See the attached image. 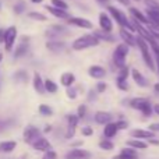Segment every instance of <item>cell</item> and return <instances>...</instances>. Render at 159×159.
<instances>
[{
	"instance_id": "1",
	"label": "cell",
	"mask_w": 159,
	"mask_h": 159,
	"mask_svg": "<svg viewBox=\"0 0 159 159\" xmlns=\"http://www.w3.org/2000/svg\"><path fill=\"white\" fill-rule=\"evenodd\" d=\"M101 43L98 36H95L93 34H89V35H84V36H80L77 38L74 42H73V49L74 50H84L88 49V48H92V46H98Z\"/></svg>"
},
{
	"instance_id": "2",
	"label": "cell",
	"mask_w": 159,
	"mask_h": 159,
	"mask_svg": "<svg viewBox=\"0 0 159 159\" xmlns=\"http://www.w3.org/2000/svg\"><path fill=\"white\" fill-rule=\"evenodd\" d=\"M107 10H109V13L112 14V17L115 18V21H117V24L120 25L121 28H126V30L130 31V32H134V31H135L134 25L129 21V18H127L126 14H124L121 10L116 8L115 6H109V7H107Z\"/></svg>"
},
{
	"instance_id": "3",
	"label": "cell",
	"mask_w": 159,
	"mask_h": 159,
	"mask_svg": "<svg viewBox=\"0 0 159 159\" xmlns=\"http://www.w3.org/2000/svg\"><path fill=\"white\" fill-rule=\"evenodd\" d=\"M137 46L140 48L141 55H143V59H144V61H145V64L148 66V69L151 70V71H155V63H154V59H152L151 52H149L148 43H147L145 39H144L143 36H140V35L137 36Z\"/></svg>"
},
{
	"instance_id": "4",
	"label": "cell",
	"mask_w": 159,
	"mask_h": 159,
	"mask_svg": "<svg viewBox=\"0 0 159 159\" xmlns=\"http://www.w3.org/2000/svg\"><path fill=\"white\" fill-rule=\"evenodd\" d=\"M127 55H129V45L127 43L117 45L115 52H113V63H115L119 69H123V67L126 66Z\"/></svg>"
},
{
	"instance_id": "5",
	"label": "cell",
	"mask_w": 159,
	"mask_h": 159,
	"mask_svg": "<svg viewBox=\"0 0 159 159\" xmlns=\"http://www.w3.org/2000/svg\"><path fill=\"white\" fill-rule=\"evenodd\" d=\"M41 138V130L35 126H28L27 129L24 130V141L30 145H32L36 140Z\"/></svg>"
},
{
	"instance_id": "6",
	"label": "cell",
	"mask_w": 159,
	"mask_h": 159,
	"mask_svg": "<svg viewBox=\"0 0 159 159\" xmlns=\"http://www.w3.org/2000/svg\"><path fill=\"white\" fill-rule=\"evenodd\" d=\"M16 38H17V27L11 25L6 30V39H4V49L7 52H10L14 46V42H16Z\"/></svg>"
},
{
	"instance_id": "7",
	"label": "cell",
	"mask_w": 159,
	"mask_h": 159,
	"mask_svg": "<svg viewBox=\"0 0 159 159\" xmlns=\"http://www.w3.org/2000/svg\"><path fill=\"white\" fill-rule=\"evenodd\" d=\"M69 24L71 25H75V27H80V28H84V30H92L93 28V24L87 18H82V17H70L69 18Z\"/></svg>"
},
{
	"instance_id": "8",
	"label": "cell",
	"mask_w": 159,
	"mask_h": 159,
	"mask_svg": "<svg viewBox=\"0 0 159 159\" xmlns=\"http://www.w3.org/2000/svg\"><path fill=\"white\" fill-rule=\"evenodd\" d=\"M99 25H101V30L105 32H112L113 31V22L112 18L109 17V14L106 13H101L99 14Z\"/></svg>"
},
{
	"instance_id": "9",
	"label": "cell",
	"mask_w": 159,
	"mask_h": 159,
	"mask_svg": "<svg viewBox=\"0 0 159 159\" xmlns=\"http://www.w3.org/2000/svg\"><path fill=\"white\" fill-rule=\"evenodd\" d=\"M92 155L91 152L88 151H84V149H80V148H75V149H71L66 154V159H89Z\"/></svg>"
},
{
	"instance_id": "10",
	"label": "cell",
	"mask_w": 159,
	"mask_h": 159,
	"mask_svg": "<svg viewBox=\"0 0 159 159\" xmlns=\"http://www.w3.org/2000/svg\"><path fill=\"white\" fill-rule=\"evenodd\" d=\"M113 159H138V154H137V151H135L134 148L127 147V148L121 149L120 154H119L116 158H113Z\"/></svg>"
},
{
	"instance_id": "11",
	"label": "cell",
	"mask_w": 159,
	"mask_h": 159,
	"mask_svg": "<svg viewBox=\"0 0 159 159\" xmlns=\"http://www.w3.org/2000/svg\"><path fill=\"white\" fill-rule=\"evenodd\" d=\"M32 147H34V149H35V151H39V152L50 151V143L46 140V138H43V137H41L39 140H36L35 143L32 144Z\"/></svg>"
},
{
	"instance_id": "12",
	"label": "cell",
	"mask_w": 159,
	"mask_h": 159,
	"mask_svg": "<svg viewBox=\"0 0 159 159\" xmlns=\"http://www.w3.org/2000/svg\"><path fill=\"white\" fill-rule=\"evenodd\" d=\"M120 36L124 41V43H127L129 46H135V45H137V38H134L133 32L127 31L126 28H121L120 30Z\"/></svg>"
},
{
	"instance_id": "13",
	"label": "cell",
	"mask_w": 159,
	"mask_h": 159,
	"mask_svg": "<svg viewBox=\"0 0 159 159\" xmlns=\"http://www.w3.org/2000/svg\"><path fill=\"white\" fill-rule=\"evenodd\" d=\"M88 74H89V77H92L95 80H102L106 75V70L101 66H91L88 69Z\"/></svg>"
},
{
	"instance_id": "14",
	"label": "cell",
	"mask_w": 159,
	"mask_h": 159,
	"mask_svg": "<svg viewBox=\"0 0 159 159\" xmlns=\"http://www.w3.org/2000/svg\"><path fill=\"white\" fill-rule=\"evenodd\" d=\"M131 135L134 138H137V140H140V138H148V140H151V138H155V133L154 131H151V130H143V129L133 130Z\"/></svg>"
},
{
	"instance_id": "15",
	"label": "cell",
	"mask_w": 159,
	"mask_h": 159,
	"mask_svg": "<svg viewBox=\"0 0 159 159\" xmlns=\"http://www.w3.org/2000/svg\"><path fill=\"white\" fill-rule=\"evenodd\" d=\"M130 13H131L133 18H134L135 21H138L140 24L149 25V20H148V17L144 16V14L141 13V11L138 10V8H135V7H130Z\"/></svg>"
},
{
	"instance_id": "16",
	"label": "cell",
	"mask_w": 159,
	"mask_h": 159,
	"mask_svg": "<svg viewBox=\"0 0 159 159\" xmlns=\"http://www.w3.org/2000/svg\"><path fill=\"white\" fill-rule=\"evenodd\" d=\"M112 120V115L109 112H103V110H99V112L95 113V121L98 124H105L106 126L107 123H110Z\"/></svg>"
},
{
	"instance_id": "17",
	"label": "cell",
	"mask_w": 159,
	"mask_h": 159,
	"mask_svg": "<svg viewBox=\"0 0 159 159\" xmlns=\"http://www.w3.org/2000/svg\"><path fill=\"white\" fill-rule=\"evenodd\" d=\"M147 17L149 20V25L159 27V8H147Z\"/></svg>"
},
{
	"instance_id": "18",
	"label": "cell",
	"mask_w": 159,
	"mask_h": 159,
	"mask_svg": "<svg viewBox=\"0 0 159 159\" xmlns=\"http://www.w3.org/2000/svg\"><path fill=\"white\" fill-rule=\"evenodd\" d=\"M46 8L48 11H49L52 16H55V17H57V18H64V20H69L70 17H69V14H67V11L66 10H61V8H57V7H53L52 4L50 6H46Z\"/></svg>"
},
{
	"instance_id": "19",
	"label": "cell",
	"mask_w": 159,
	"mask_h": 159,
	"mask_svg": "<svg viewBox=\"0 0 159 159\" xmlns=\"http://www.w3.org/2000/svg\"><path fill=\"white\" fill-rule=\"evenodd\" d=\"M131 77H133L134 82L138 85V87H147V85H148V81H147V78L144 77V75L141 74V73L138 71L137 69H133L131 70Z\"/></svg>"
},
{
	"instance_id": "20",
	"label": "cell",
	"mask_w": 159,
	"mask_h": 159,
	"mask_svg": "<svg viewBox=\"0 0 159 159\" xmlns=\"http://www.w3.org/2000/svg\"><path fill=\"white\" fill-rule=\"evenodd\" d=\"M147 105H149V101L145 98H134L130 101V106H131L133 109L140 110V112H143V109L147 106Z\"/></svg>"
},
{
	"instance_id": "21",
	"label": "cell",
	"mask_w": 159,
	"mask_h": 159,
	"mask_svg": "<svg viewBox=\"0 0 159 159\" xmlns=\"http://www.w3.org/2000/svg\"><path fill=\"white\" fill-rule=\"evenodd\" d=\"M32 85L35 88V91L38 93H43L45 91V81H42V77L39 75V73H34V81H32Z\"/></svg>"
},
{
	"instance_id": "22",
	"label": "cell",
	"mask_w": 159,
	"mask_h": 159,
	"mask_svg": "<svg viewBox=\"0 0 159 159\" xmlns=\"http://www.w3.org/2000/svg\"><path fill=\"white\" fill-rule=\"evenodd\" d=\"M117 124L116 123H107L106 126H105V129H103V134H105V137L107 138V140H110V138H113L116 135V133H117Z\"/></svg>"
},
{
	"instance_id": "23",
	"label": "cell",
	"mask_w": 159,
	"mask_h": 159,
	"mask_svg": "<svg viewBox=\"0 0 159 159\" xmlns=\"http://www.w3.org/2000/svg\"><path fill=\"white\" fill-rule=\"evenodd\" d=\"M74 81H75V75L73 74V73H70V71L63 73V74L60 75V82H61V85H64L66 88L71 87Z\"/></svg>"
},
{
	"instance_id": "24",
	"label": "cell",
	"mask_w": 159,
	"mask_h": 159,
	"mask_svg": "<svg viewBox=\"0 0 159 159\" xmlns=\"http://www.w3.org/2000/svg\"><path fill=\"white\" fill-rule=\"evenodd\" d=\"M17 147V143L16 141H3L0 143V152L2 154H10L16 149Z\"/></svg>"
},
{
	"instance_id": "25",
	"label": "cell",
	"mask_w": 159,
	"mask_h": 159,
	"mask_svg": "<svg viewBox=\"0 0 159 159\" xmlns=\"http://www.w3.org/2000/svg\"><path fill=\"white\" fill-rule=\"evenodd\" d=\"M127 145L130 147V148H134V149H147L148 148V144L145 143V141L143 140H129L127 141Z\"/></svg>"
},
{
	"instance_id": "26",
	"label": "cell",
	"mask_w": 159,
	"mask_h": 159,
	"mask_svg": "<svg viewBox=\"0 0 159 159\" xmlns=\"http://www.w3.org/2000/svg\"><path fill=\"white\" fill-rule=\"evenodd\" d=\"M46 48L49 50H52V52L59 53V52H61V50L64 49V43L63 42H59V41H49L46 43Z\"/></svg>"
},
{
	"instance_id": "27",
	"label": "cell",
	"mask_w": 159,
	"mask_h": 159,
	"mask_svg": "<svg viewBox=\"0 0 159 159\" xmlns=\"http://www.w3.org/2000/svg\"><path fill=\"white\" fill-rule=\"evenodd\" d=\"M28 48H30V46H28L27 42H24V43H20V46L16 49V53H14V57L18 59V57H21V56H24L25 53H27Z\"/></svg>"
},
{
	"instance_id": "28",
	"label": "cell",
	"mask_w": 159,
	"mask_h": 159,
	"mask_svg": "<svg viewBox=\"0 0 159 159\" xmlns=\"http://www.w3.org/2000/svg\"><path fill=\"white\" fill-rule=\"evenodd\" d=\"M93 35L98 36L99 41L102 39V41H110V42H115V38H113V36L110 35L109 32H105V31H102V30H101V31H96V32L93 34Z\"/></svg>"
},
{
	"instance_id": "29",
	"label": "cell",
	"mask_w": 159,
	"mask_h": 159,
	"mask_svg": "<svg viewBox=\"0 0 159 159\" xmlns=\"http://www.w3.org/2000/svg\"><path fill=\"white\" fill-rule=\"evenodd\" d=\"M45 89L50 93H56L57 92V84L55 81H52V80H46L45 81Z\"/></svg>"
},
{
	"instance_id": "30",
	"label": "cell",
	"mask_w": 159,
	"mask_h": 159,
	"mask_svg": "<svg viewBox=\"0 0 159 159\" xmlns=\"http://www.w3.org/2000/svg\"><path fill=\"white\" fill-rule=\"evenodd\" d=\"M99 148L103 149V151H112V149L115 148V144L106 138V140H102L101 143H99Z\"/></svg>"
},
{
	"instance_id": "31",
	"label": "cell",
	"mask_w": 159,
	"mask_h": 159,
	"mask_svg": "<svg viewBox=\"0 0 159 159\" xmlns=\"http://www.w3.org/2000/svg\"><path fill=\"white\" fill-rule=\"evenodd\" d=\"M39 113H41L42 116H52L53 115V109L49 106V105H39Z\"/></svg>"
},
{
	"instance_id": "32",
	"label": "cell",
	"mask_w": 159,
	"mask_h": 159,
	"mask_svg": "<svg viewBox=\"0 0 159 159\" xmlns=\"http://www.w3.org/2000/svg\"><path fill=\"white\" fill-rule=\"evenodd\" d=\"M129 73H130V69L127 66H124L123 69H120V71H119V75H117V80H116V81H127Z\"/></svg>"
},
{
	"instance_id": "33",
	"label": "cell",
	"mask_w": 159,
	"mask_h": 159,
	"mask_svg": "<svg viewBox=\"0 0 159 159\" xmlns=\"http://www.w3.org/2000/svg\"><path fill=\"white\" fill-rule=\"evenodd\" d=\"M28 17H30L31 20H36V21H48L46 16H43V14H41V13H36V11L28 13Z\"/></svg>"
},
{
	"instance_id": "34",
	"label": "cell",
	"mask_w": 159,
	"mask_h": 159,
	"mask_svg": "<svg viewBox=\"0 0 159 159\" xmlns=\"http://www.w3.org/2000/svg\"><path fill=\"white\" fill-rule=\"evenodd\" d=\"M52 6L53 7L61 8V10H67V8H69V4H67L64 0H52Z\"/></svg>"
},
{
	"instance_id": "35",
	"label": "cell",
	"mask_w": 159,
	"mask_h": 159,
	"mask_svg": "<svg viewBox=\"0 0 159 159\" xmlns=\"http://www.w3.org/2000/svg\"><path fill=\"white\" fill-rule=\"evenodd\" d=\"M78 120H80V117H78V116H75V115H69V116H67V121H69V126L70 127H77Z\"/></svg>"
},
{
	"instance_id": "36",
	"label": "cell",
	"mask_w": 159,
	"mask_h": 159,
	"mask_svg": "<svg viewBox=\"0 0 159 159\" xmlns=\"http://www.w3.org/2000/svg\"><path fill=\"white\" fill-rule=\"evenodd\" d=\"M25 10V3L24 2H18L16 6H14V13L16 14H22Z\"/></svg>"
},
{
	"instance_id": "37",
	"label": "cell",
	"mask_w": 159,
	"mask_h": 159,
	"mask_svg": "<svg viewBox=\"0 0 159 159\" xmlns=\"http://www.w3.org/2000/svg\"><path fill=\"white\" fill-rule=\"evenodd\" d=\"M85 115H87V105H80L77 109V116L80 119H82Z\"/></svg>"
},
{
	"instance_id": "38",
	"label": "cell",
	"mask_w": 159,
	"mask_h": 159,
	"mask_svg": "<svg viewBox=\"0 0 159 159\" xmlns=\"http://www.w3.org/2000/svg\"><path fill=\"white\" fill-rule=\"evenodd\" d=\"M66 93H67V96H69L70 99H75V98H77V91H75V88H73V87L67 88Z\"/></svg>"
},
{
	"instance_id": "39",
	"label": "cell",
	"mask_w": 159,
	"mask_h": 159,
	"mask_svg": "<svg viewBox=\"0 0 159 159\" xmlns=\"http://www.w3.org/2000/svg\"><path fill=\"white\" fill-rule=\"evenodd\" d=\"M81 134L85 135V137H91V135L93 134V130L91 129L89 126H85V127H82L81 129Z\"/></svg>"
},
{
	"instance_id": "40",
	"label": "cell",
	"mask_w": 159,
	"mask_h": 159,
	"mask_svg": "<svg viewBox=\"0 0 159 159\" xmlns=\"http://www.w3.org/2000/svg\"><path fill=\"white\" fill-rule=\"evenodd\" d=\"M42 159H57V154H56L53 149H50V151L45 152V155L42 157Z\"/></svg>"
},
{
	"instance_id": "41",
	"label": "cell",
	"mask_w": 159,
	"mask_h": 159,
	"mask_svg": "<svg viewBox=\"0 0 159 159\" xmlns=\"http://www.w3.org/2000/svg\"><path fill=\"white\" fill-rule=\"evenodd\" d=\"M14 77H16L17 81H18V80H21V81H25V80H27V71H24V70H21V71H17L16 74H14Z\"/></svg>"
},
{
	"instance_id": "42",
	"label": "cell",
	"mask_w": 159,
	"mask_h": 159,
	"mask_svg": "<svg viewBox=\"0 0 159 159\" xmlns=\"http://www.w3.org/2000/svg\"><path fill=\"white\" fill-rule=\"evenodd\" d=\"M149 32L152 34V36L154 38H158L159 39V27H157V25H149Z\"/></svg>"
},
{
	"instance_id": "43",
	"label": "cell",
	"mask_w": 159,
	"mask_h": 159,
	"mask_svg": "<svg viewBox=\"0 0 159 159\" xmlns=\"http://www.w3.org/2000/svg\"><path fill=\"white\" fill-rule=\"evenodd\" d=\"M106 88H107L106 82H98V84H96V92L102 93V92H105V91H106Z\"/></svg>"
},
{
	"instance_id": "44",
	"label": "cell",
	"mask_w": 159,
	"mask_h": 159,
	"mask_svg": "<svg viewBox=\"0 0 159 159\" xmlns=\"http://www.w3.org/2000/svg\"><path fill=\"white\" fill-rule=\"evenodd\" d=\"M116 84H117V88L120 91H127L129 89V84H127V81H116Z\"/></svg>"
},
{
	"instance_id": "45",
	"label": "cell",
	"mask_w": 159,
	"mask_h": 159,
	"mask_svg": "<svg viewBox=\"0 0 159 159\" xmlns=\"http://www.w3.org/2000/svg\"><path fill=\"white\" fill-rule=\"evenodd\" d=\"M145 4L148 8H159V4L155 0H145Z\"/></svg>"
},
{
	"instance_id": "46",
	"label": "cell",
	"mask_w": 159,
	"mask_h": 159,
	"mask_svg": "<svg viewBox=\"0 0 159 159\" xmlns=\"http://www.w3.org/2000/svg\"><path fill=\"white\" fill-rule=\"evenodd\" d=\"M116 124H117V129L119 130H126L127 127H129V123H127V121H124V120H119Z\"/></svg>"
},
{
	"instance_id": "47",
	"label": "cell",
	"mask_w": 159,
	"mask_h": 159,
	"mask_svg": "<svg viewBox=\"0 0 159 159\" xmlns=\"http://www.w3.org/2000/svg\"><path fill=\"white\" fill-rule=\"evenodd\" d=\"M7 127H8V123H7V121H6V120H0V133L4 131Z\"/></svg>"
},
{
	"instance_id": "48",
	"label": "cell",
	"mask_w": 159,
	"mask_h": 159,
	"mask_svg": "<svg viewBox=\"0 0 159 159\" xmlns=\"http://www.w3.org/2000/svg\"><path fill=\"white\" fill-rule=\"evenodd\" d=\"M4 39H6V30L0 28V43H4Z\"/></svg>"
},
{
	"instance_id": "49",
	"label": "cell",
	"mask_w": 159,
	"mask_h": 159,
	"mask_svg": "<svg viewBox=\"0 0 159 159\" xmlns=\"http://www.w3.org/2000/svg\"><path fill=\"white\" fill-rule=\"evenodd\" d=\"M149 130H151V131H159V123H155V124H151V126H149Z\"/></svg>"
},
{
	"instance_id": "50",
	"label": "cell",
	"mask_w": 159,
	"mask_h": 159,
	"mask_svg": "<svg viewBox=\"0 0 159 159\" xmlns=\"http://www.w3.org/2000/svg\"><path fill=\"white\" fill-rule=\"evenodd\" d=\"M117 2H120L121 4H124V6H129L130 4V0H117Z\"/></svg>"
},
{
	"instance_id": "51",
	"label": "cell",
	"mask_w": 159,
	"mask_h": 159,
	"mask_svg": "<svg viewBox=\"0 0 159 159\" xmlns=\"http://www.w3.org/2000/svg\"><path fill=\"white\" fill-rule=\"evenodd\" d=\"M154 112L157 113V115H159V103L158 105H154Z\"/></svg>"
},
{
	"instance_id": "52",
	"label": "cell",
	"mask_w": 159,
	"mask_h": 159,
	"mask_svg": "<svg viewBox=\"0 0 159 159\" xmlns=\"http://www.w3.org/2000/svg\"><path fill=\"white\" fill-rule=\"evenodd\" d=\"M151 144H155V145H159V141L158 140H154V138H151V140H148Z\"/></svg>"
},
{
	"instance_id": "53",
	"label": "cell",
	"mask_w": 159,
	"mask_h": 159,
	"mask_svg": "<svg viewBox=\"0 0 159 159\" xmlns=\"http://www.w3.org/2000/svg\"><path fill=\"white\" fill-rule=\"evenodd\" d=\"M154 89H155V92L159 93V82H157V84L154 85Z\"/></svg>"
},
{
	"instance_id": "54",
	"label": "cell",
	"mask_w": 159,
	"mask_h": 159,
	"mask_svg": "<svg viewBox=\"0 0 159 159\" xmlns=\"http://www.w3.org/2000/svg\"><path fill=\"white\" fill-rule=\"evenodd\" d=\"M31 3H35V4H41V3H43V0H31Z\"/></svg>"
},
{
	"instance_id": "55",
	"label": "cell",
	"mask_w": 159,
	"mask_h": 159,
	"mask_svg": "<svg viewBox=\"0 0 159 159\" xmlns=\"http://www.w3.org/2000/svg\"><path fill=\"white\" fill-rule=\"evenodd\" d=\"M81 144H82L81 141H77V143H73L71 145H73V147H80V145H81Z\"/></svg>"
},
{
	"instance_id": "56",
	"label": "cell",
	"mask_w": 159,
	"mask_h": 159,
	"mask_svg": "<svg viewBox=\"0 0 159 159\" xmlns=\"http://www.w3.org/2000/svg\"><path fill=\"white\" fill-rule=\"evenodd\" d=\"M157 69H158V73H159V56H157Z\"/></svg>"
},
{
	"instance_id": "57",
	"label": "cell",
	"mask_w": 159,
	"mask_h": 159,
	"mask_svg": "<svg viewBox=\"0 0 159 159\" xmlns=\"http://www.w3.org/2000/svg\"><path fill=\"white\" fill-rule=\"evenodd\" d=\"M96 2H99V3H102V4H105V3H106L107 0H96Z\"/></svg>"
},
{
	"instance_id": "58",
	"label": "cell",
	"mask_w": 159,
	"mask_h": 159,
	"mask_svg": "<svg viewBox=\"0 0 159 159\" xmlns=\"http://www.w3.org/2000/svg\"><path fill=\"white\" fill-rule=\"evenodd\" d=\"M2 60H3V55L0 53V63H2Z\"/></svg>"
},
{
	"instance_id": "59",
	"label": "cell",
	"mask_w": 159,
	"mask_h": 159,
	"mask_svg": "<svg viewBox=\"0 0 159 159\" xmlns=\"http://www.w3.org/2000/svg\"><path fill=\"white\" fill-rule=\"evenodd\" d=\"M135 2H140V0H135Z\"/></svg>"
}]
</instances>
